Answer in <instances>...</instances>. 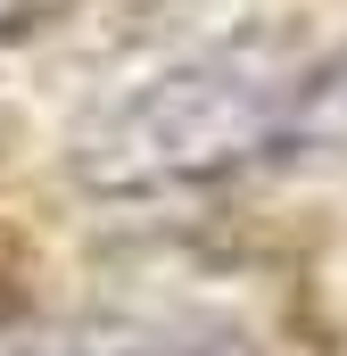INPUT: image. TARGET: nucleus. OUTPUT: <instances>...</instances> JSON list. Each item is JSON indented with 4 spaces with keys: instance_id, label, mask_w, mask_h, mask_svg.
<instances>
[{
    "instance_id": "obj_1",
    "label": "nucleus",
    "mask_w": 347,
    "mask_h": 356,
    "mask_svg": "<svg viewBox=\"0 0 347 356\" xmlns=\"http://www.w3.org/2000/svg\"><path fill=\"white\" fill-rule=\"evenodd\" d=\"M331 67L298 42H215L91 108L67 166L99 199L215 191L289 158L331 108Z\"/></svg>"
},
{
    "instance_id": "obj_2",
    "label": "nucleus",
    "mask_w": 347,
    "mask_h": 356,
    "mask_svg": "<svg viewBox=\"0 0 347 356\" xmlns=\"http://www.w3.org/2000/svg\"><path fill=\"white\" fill-rule=\"evenodd\" d=\"M75 0H0V50L8 42H25V33H42V25H58Z\"/></svg>"
}]
</instances>
